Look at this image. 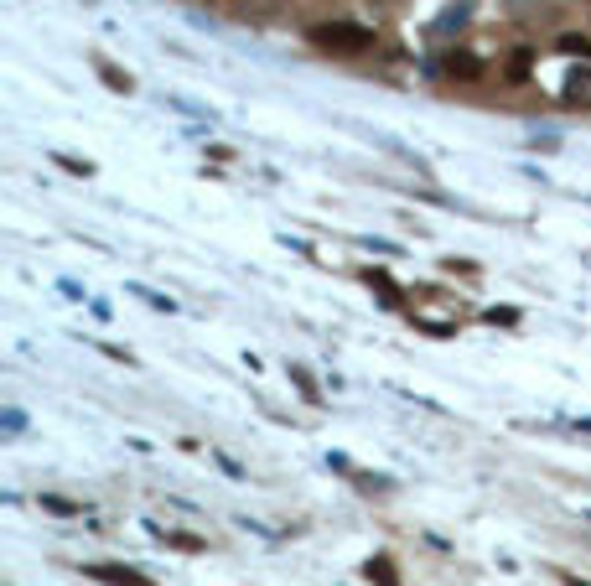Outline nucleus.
Wrapping results in <instances>:
<instances>
[{
    "label": "nucleus",
    "mask_w": 591,
    "mask_h": 586,
    "mask_svg": "<svg viewBox=\"0 0 591 586\" xmlns=\"http://www.w3.org/2000/svg\"><path fill=\"white\" fill-rule=\"evenodd\" d=\"M368 576H379L384 586H400V576H395V566H389L384 555H379V560H368Z\"/></svg>",
    "instance_id": "7"
},
{
    "label": "nucleus",
    "mask_w": 591,
    "mask_h": 586,
    "mask_svg": "<svg viewBox=\"0 0 591 586\" xmlns=\"http://www.w3.org/2000/svg\"><path fill=\"white\" fill-rule=\"evenodd\" d=\"M560 52H571V58H586V63H591V37L565 32V37H560Z\"/></svg>",
    "instance_id": "5"
},
{
    "label": "nucleus",
    "mask_w": 591,
    "mask_h": 586,
    "mask_svg": "<svg viewBox=\"0 0 591 586\" xmlns=\"http://www.w3.org/2000/svg\"><path fill=\"white\" fill-rule=\"evenodd\" d=\"M306 42L317 52L358 58V52L374 48V27H364V21H317V27H306Z\"/></svg>",
    "instance_id": "1"
},
{
    "label": "nucleus",
    "mask_w": 591,
    "mask_h": 586,
    "mask_svg": "<svg viewBox=\"0 0 591 586\" xmlns=\"http://www.w3.org/2000/svg\"><path fill=\"white\" fill-rule=\"evenodd\" d=\"M529 73V52H513V63H509V79H524Z\"/></svg>",
    "instance_id": "9"
},
{
    "label": "nucleus",
    "mask_w": 591,
    "mask_h": 586,
    "mask_svg": "<svg viewBox=\"0 0 591 586\" xmlns=\"http://www.w3.org/2000/svg\"><path fill=\"white\" fill-rule=\"evenodd\" d=\"M565 89H571V94H565L571 104H591V73H575V79L565 83Z\"/></svg>",
    "instance_id": "6"
},
{
    "label": "nucleus",
    "mask_w": 591,
    "mask_h": 586,
    "mask_svg": "<svg viewBox=\"0 0 591 586\" xmlns=\"http://www.w3.org/2000/svg\"><path fill=\"white\" fill-rule=\"evenodd\" d=\"M441 73H447V79H482V58H472V52H447V58H441Z\"/></svg>",
    "instance_id": "3"
},
{
    "label": "nucleus",
    "mask_w": 591,
    "mask_h": 586,
    "mask_svg": "<svg viewBox=\"0 0 591 586\" xmlns=\"http://www.w3.org/2000/svg\"><path fill=\"white\" fill-rule=\"evenodd\" d=\"M560 581H565V586H591V581H575V576H560Z\"/></svg>",
    "instance_id": "11"
},
{
    "label": "nucleus",
    "mask_w": 591,
    "mask_h": 586,
    "mask_svg": "<svg viewBox=\"0 0 591 586\" xmlns=\"http://www.w3.org/2000/svg\"><path fill=\"white\" fill-rule=\"evenodd\" d=\"M58 161H63V166H68V172H73V176H89V172H94L89 161H73V156H58Z\"/></svg>",
    "instance_id": "10"
},
{
    "label": "nucleus",
    "mask_w": 591,
    "mask_h": 586,
    "mask_svg": "<svg viewBox=\"0 0 591 586\" xmlns=\"http://www.w3.org/2000/svg\"><path fill=\"white\" fill-rule=\"evenodd\" d=\"M94 73H99L104 83H110L114 94H130V89H135V79H130L125 68H114L110 58H104V52H94Z\"/></svg>",
    "instance_id": "4"
},
{
    "label": "nucleus",
    "mask_w": 591,
    "mask_h": 586,
    "mask_svg": "<svg viewBox=\"0 0 591 586\" xmlns=\"http://www.w3.org/2000/svg\"><path fill=\"white\" fill-rule=\"evenodd\" d=\"M89 576L94 581H114V586H151V576H141V570H130V566H110V560L89 566Z\"/></svg>",
    "instance_id": "2"
},
{
    "label": "nucleus",
    "mask_w": 591,
    "mask_h": 586,
    "mask_svg": "<svg viewBox=\"0 0 591 586\" xmlns=\"http://www.w3.org/2000/svg\"><path fill=\"white\" fill-rule=\"evenodd\" d=\"M42 508H47V514H83V508L68 504V498H42Z\"/></svg>",
    "instance_id": "8"
}]
</instances>
